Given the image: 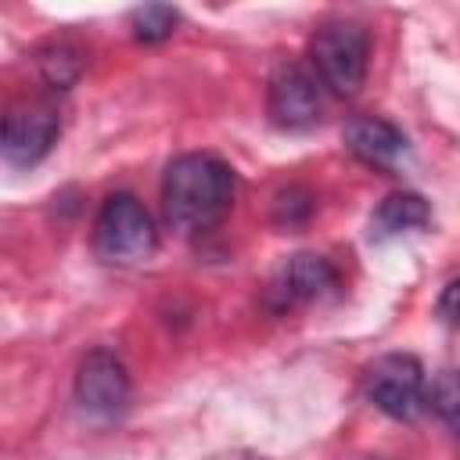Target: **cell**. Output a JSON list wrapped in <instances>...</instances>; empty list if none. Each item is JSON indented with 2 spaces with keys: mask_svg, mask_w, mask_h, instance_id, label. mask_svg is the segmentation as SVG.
Returning <instances> with one entry per match:
<instances>
[{
  "mask_svg": "<svg viewBox=\"0 0 460 460\" xmlns=\"http://www.w3.org/2000/svg\"><path fill=\"white\" fill-rule=\"evenodd\" d=\"M234 201V169L216 155H180L169 162L162 176V205L165 219L183 230L198 234L216 226Z\"/></svg>",
  "mask_w": 460,
  "mask_h": 460,
  "instance_id": "cell-1",
  "label": "cell"
},
{
  "mask_svg": "<svg viewBox=\"0 0 460 460\" xmlns=\"http://www.w3.org/2000/svg\"><path fill=\"white\" fill-rule=\"evenodd\" d=\"M309 58L316 68V79L334 97H356L367 79V58H370V36L356 22H327L309 40Z\"/></svg>",
  "mask_w": 460,
  "mask_h": 460,
  "instance_id": "cell-2",
  "label": "cell"
},
{
  "mask_svg": "<svg viewBox=\"0 0 460 460\" xmlns=\"http://www.w3.org/2000/svg\"><path fill=\"white\" fill-rule=\"evenodd\" d=\"M158 234L147 208L133 194H111L93 219V252L104 262L133 266L155 255Z\"/></svg>",
  "mask_w": 460,
  "mask_h": 460,
  "instance_id": "cell-3",
  "label": "cell"
},
{
  "mask_svg": "<svg viewBox=\"0 0 460 460\" xmlns=\"http://www.w3.org/2000/svg\"><path fill=\"white\" fill-rule=\"evenodd\" d=\"M367 399L392 420H413L428 406V377L417 356L388 352L367 370Z\"/></svg>",
  "mask_w": 460,
  "mask_h": 460,
  "instance_id": "cell-4",
  "label": "cell"
},
{
  "mask_svg": "<svg viewBox=\"0 0 460 460\" xmlns=\"http://www.w3.org/2000/svg\"><path fill=\"white\" fill-rule=\"evenodd\" d=\"M75 402L90 420H115L129 406V374L108 349H90L75 367Z\"/></svg>",
  "mask_w": 460,
  "mask_h": 460,
  "instance_id": "cell-5",
  "label": "cell"
},
{
  "mask_svg": "<svg viewBox=\"0 0 460 460\" xmlns=\"http://www.w3.org/2000/svg\"><path fill=\"white\" fill-rule=\"evenodd\" d=\"M266 108H270V119L280 129H305V126H313L320 119V108H323L320 86L302 65L284 61L270 75Z\"/></svg>",
  "mask_w": 460,
  "mask_h": 460,
  "instance_id": "cell-6",
  "label": "cell"
},
{
  "mask_svg": "<svg viewBox=\"0 0 460 460\" xmlns=\"http://www.w3.org/2000/svg\"><path fill=\"white\" fill-rule=\"evenodd\" d=\"M58 133H61V119L54 108L47 104L11 108L4 119V158L18 169H29L50 155V147L58 144Z\"/></svg>",
  "mask_w": 460,
  "mask_h": 460,
  "instance_id": "cell-7",
  "label": "cell"
},
{
  "mask_svg": "<svg viewBox=\"0 0 460 460\" xmlns=\"http://www.w3.org/2000/svg\"><path fill=\"white\" fill-rule=\"evenodd\" d=\"M334 288H338V270H334L323 255L302 252V255H291V259L284 262V270L270 280L266 302H270L277 313H284V309H291V305H298V302H316V298L331 295Z\"/></svg>",
  "mask_w": 460,
  "mask_h": 460,
  "instance_id": "cell-8",
  "label": "cell"
},
{
  "mask_svg": "<svg viewBox=\"0 0 460 460\" xmlns=\"http://www.w3.org/2000/svg\"><path fill=\"white\" fill-rule=\"evenodd\" d=\"M345 147L367 162V165H377V169H395L406 151H410V140L406 133L388 122V119H377V115H359L345 126Z\"/></svg>",
  "mask_w": 460,
  "mask_h": 460,
  "instance_id": "cell-9",
  "label": "cell"
},
{
  "mask_svg": "<svg viewBox=\"0 0 460 460\" xmlns=\"http://www.w3.org/2000/svg\"><path fill=\"white\" fill-rule=\"evenodd\" d=\"M428 219H431L428 201L413 190H399L377 205V212L370 216V234L374 237H395V234H410V230L428 226Z\"/></svg>",
  "mask_w": 460,
  "mask_h": 460,
  "instance_id": "cell-10",
  "label": "cell"
},
{
  "mask_svg": "<svg viewBox=\"0 0 460 460\" xmlns=\"http://www.w3.org/2000/svg\"><path fill=\"white\" fill-rule=\"evenodd\" d=\"M40 72L54 90H68L83 72V50L72 43H50L40 50Z\"/></svg>",
  "mask_w": 460,
  "mask_h": 460,
  "instance_id": "cell-11",
  "label": "cell"
},
{
  "mask_svg": "<svg viewBox=\"0 0 460 460\" xmlns=\"http://www.w3.org/2000/svg\"><path fill=\"white\" fill-rule=\"evenodd\" d=\"M428 406L438 413V420L460 435V370L449 367L442 374H435L431 388H428Z\"/></svg>",
  "mask_w": 460,
  "mask_h": 460,
  "instance_id": "cell-12",
  "label": "cell"
},
{
  "mask_svg": "<svg viewBox=\"0 0 460 460\" xmlns=\"http://www.w3.org/2000/svg\"><path fill=\"white\" fill-rule=\"evenodd\" d=\"M180 14L169 7V4H144L129 14V29L140 43H162L165 36H172Z\"/></svg>",
  "mask_w": 460,
  "mask_h": 460,
  "instance_id": "cell-13",
  "label": "cell"
},
{
  "mask_svg": "<svg viewBox=\"0 0 460 460\" xmlns=\"http://www.w3.org/2000/svg\"><path fill=\"white\" fill-rule=\"evenodd\" d=\"M438 313L449 320V323H460V280L446 284L442 298H438Z\"/></svg>",
  "mask_w": 460,
  "mask_h": 460,
  "instance_id": "cell-14",
  "label": "cell"
},
{
  "mask_svg": "<svg viewBox=\"0 0 460 460\" xmlns=\"http://www.w3.org/2000/svg\"><path fill=\"white\" fill-rule=\"evenodd\" d=\"M223 460H270V456H255V453H234V456H223Z\"/></svg>",
  "mask_w": 460,
  "mask_h": 460,
  "instance_id": "cell-15",
  "label": "cell"
},
{
  "mask_svg": "<svg viewBox=\"0 0 460 460\" xmlns=\"http://www.w3.org/2000/svg\"><path fill=\"white\" fill-rule=\"evenodd\" d=\"M370 460H377V456H370Z\"/></svg>",
  "mask_w": 460,
  "mask_h": 460,
  "instance_id": "cell-16",
  "label": "cell"
}]
</instances>
